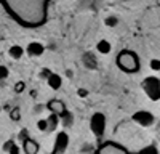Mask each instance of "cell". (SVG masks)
<instances>
[{
	"instance_id": "11",
	"label": "cell",
	"mask_w": 160,
	"mask_h": 154,
	"mask_svg": "<svg viewBox=\"0 0 160 154\" xmlns=\"http://www.w3.org/2000/svg\"><path fill=\"white\" fill-rule=\"evenodd\" d=\"M96 50L99 51V53L108 55L109 51H111V44H109L108 40H101V42H98V45H96Z\"/></svg>"
},
{
	"instance_id": "8",
	"label": "cell",
	"mask_w": 160,
	"mask_h": 154,
	"mask_svg": "<svg viewBox=\"0 0 160 154\" xmlns=\"http://www.w3.org/2000/svg\"><path fill=\"white\" fill-rule=\"evenodd\" d=\"M8 55H10L13 59H19V58H22V55H24V48H22L21 45H13V47H10V50H8Z\"/></svg>"
},
{
	"instance_id": "17",
	"label": "cell",
	"mask_w": 160,
	"mask_h": 154,
	"mask_svg": "<svg viewBox=\"0 0 160 154\" xmlns=\"http://www.w3.org/2000/svg\"><path fill=\"white\" fill-rule=\"evenodd\" d=\"M106 23H108V26H111V28H112V26L117 24V19L115 18H108V19H106Z\"/></svg>"
},
{
	"instance_id": "7",
	"label": "cell",
	"mask_w": 160,
	"mask_h": 154,
	"mask_svg": "<svg viewBox=\"0 0 160 154\" xmlns=\"http://www.w3.org/2000/svg\"><path fill=\"white\" fill-rule=\"evenodd\" d=\"M43 51H45L43 45L38 44V42H31L28 47H26V53L31 55V56H42Z\"/></svg>"
},
{
	"instance_id": "4",
	"label": "cell",
	"mask_w": 160,
	"mask_h": 154,
	"mask_svg": "<svg viewBox=\"0 0 160 154\" xmlns=\"http://www.w3.org/2000/svg\"><path fill=\"white\" fill-rule=\"evenodd\" d=\"M47 109L51 112V114H56L59 116V117H62V116L68 112V109H66V105H64V101L58 100V98H53L47 103Z\"/></svg>"
},
{
	"instance_id": "3",
	"label": "cell",
	"mask_w": 160,
	"mask_h": 154,
	"mask_svg": "<svg viewBox=\"0 0 160 154\" xmlns=\"http://www.w3.org/2000/svg\"><path fill=\"white\" fill-rule=\"evenodd\" d=\"M90 125H91V130L95 132V135L96 136H101L102 133H104V128H106V117L102 114H95L91 117V122H90Z\"/></svg>"
},
{
	"instance_id": "13",
	"label": "cell",
	"mask_w": 160,
	"mask_h": 154,
	"mask_svg": "<svg viewBox=\"0 0 160 154\" xmlns=\"http://www.w3.org/2000/svg\"><path fill=\"white\" fill-rule=\"evenodd\" d=\"M8 74H10L8 68H7V66H3V64H0V79H7Z\"/></svg>"
},
{
	"instance_id": "12",
	"label": "cell",
	"mask_w": 160,
	"mask_h": 154,
	"mask_svg": "<svg viewBox=\"0 0 160 154\" xmlns=\"http://www.w3.org/2000/svg\"><path fill=\"white\" fill-rule=\"evenodd\" d=\"M10 119L15 121V122H18V121L21 119V114H19V109H18V108H15V109L10 111Z\"/></svg>"
},
{
	"instance_id": "1",
	"label": "cell",
	"mask_w": 160,
	"mask_h": 154,
	"mask_svg": "<svg viewBox=\"0 0 160 154\" xmlns=\"http://www.w3.org/2000/svg\"><path fill=\"white\" fill-rule=\"evenodd\" d=\"M117 66L122 69L123 72H128V74H133L139 69V61H138V56L133 53V51H128V50H123L117 55Z\"/></svg>"
},
{
	"instance_id": "15",
	"label": "cell",
	"mask_w": 160,
	"mask_h": 154,
	"mask_svg": "<svg viewBox=\"0 0 160 154\" xmlns=\"http://www.w3.org/2000/svg\"><path fill=\"white\" fill-rule=\"evenodd\" d=\"M24 88H26V85H24L22 82H18V84L15 85V92H16V93H21Z\"/></svg>"
},
{
	"instance_id": "10",
	"label": "cell",
	"mask_w": 160,
	"mask_h": 154,
	"mask_svg": "<svg viewBox=\"0 0 160 154\" xmlns=\"http://www.w3.org/2000/svg\"><path fill=\"white\" fill-rule=\"evenodd\" d=\"M47 125H48L50 132H55L58 128V125H59V116H56V114L48 116V117H47Z\"/></svg>"
},
{
	"instance_id": "9",
	"label": "cell",
	"mask_w": 160,
	"mask_h": 154,
	"mask_svg": "<svg viewBox=\"0 0 160 154\" xmlns=\"http://www.w3.org/2000/svg\"><path fill=\"white\" fill-rule=\"evenodd\" d=\"M48 85L53 88V90H58L59 87H61V84H62V80H61V77L58 75V74H48Z\"/></svg>"
},
{
	"instance_id": "2",
	"label": "cell",
	"mask_w": 160,
	"mask_h": 154,
	"mask_svg": "<svg viewBox=\"0 0 160 154\" xmlns=\"http://www.w3.org/2000/svg\"><path fill=\"white\" fill-rule=\"evenodd\" d=\"M96 154H128V151L123 146L114 143V141H106L98 148Z\"/></svg>"
},
{
	"instance_id": "5",
	"label": "cell",
	"mask_w": 160,
	"mask_h": 154,
	"mask_svg": "<svg viewBox=\"0 0 160 154\" xmlns=\"http://www.w3.org/2000/svg\"><path fill=\"white\" fill-rule=\"evenodd\" d=\"M68 143H69V136L66 132H61L58 133L56 136V143H55V154H61L66 151V148H68Z\"/></svg>"
},
{
	"instance_id": "6",
	"label": "cell",
	"mask_w": 160,
	"mask_h": 154,
	"mask_svg": "<svg viewBox=\"0 0 160 154\" xmlns=\"http://www.w3.org/2000/svg\"><path fill=\"white\" fill-rule=\"evenodd\" d=\"M38 149H40L38 143L34 141L32 138H26L22 141V151H24V154H37Z\"/></svg>"
},
{
	"instance_id": "16",
	"label": "cell",
	"mask_w": 160,
	"mask_h": 154,
	"mask_svg": "<svg viewBox=\"0 0 160 154\" xmlns=\"http://www.w3.org/2000/svg\"><path fill=\"white\" fill-rule=\"evenodd\" d=\"M151 68L152 69H160V61L158 59H152L151 61Z\"/></svg>"
},
{
	"instance_id": "14",
	"label": "cell",
	"mask_w": 160,
	"mask_h": 154,
	"mask_svg": "<svg viewBox=\"0 0 160 154\" xmlns=\"http://www.w3.org/2000/svg\"><path fill=\"white\" fill-rule=\"evenodd\" d=\"M37 127H38V130H42V132H47V130H48V125H47V119H43V121H38V122H37Z\"/></svg>"
}]
</instances>
